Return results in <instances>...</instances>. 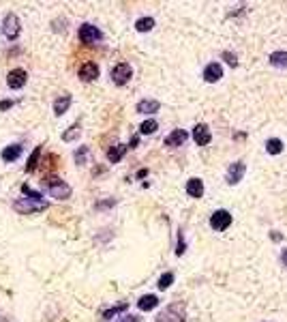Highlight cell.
<instances>
[{"mask_svg":"<svg viewBox=\"0 0 287 322\" xmlns=\"http://www.w3.org/2000/svg\"><path fill=\"white\" fill-rule=\"evenodd\" d=\"M146 174H148V170H139V172H137V176H139V179H144Z\"/></svg>","mask_w":287,"mask_h":322,"instance_id":"36","label":"cell"},{"mask_svg":"<svg viewBox=\"0 0 287 322\" xmlns=\"http://www.w3.org/2000/svg\"><path fill=\"white\" fill-rule=\"evenodd\" d=\"M127 309H129V303H120V305H116V307H112V309H105L103 311V320H110L116 314H122V311H127Z\"/></svg>","mask_w":287,"mask_h":322,"instance_id":"25","label":"cell"},{"mask_svg":"<svg viewBox=\"0 0 287 322\" xmlns=\"http://www.w3.org/2000/svg\"><path fill=\"white\" fill-rule=\"evenodd\" d=\"M21 193H24V196H28V200H32L35 204H41V206H45V208H47V202L43 200V196H41L39 191L32 189L30 185H21Z\"/></svg>","mask_w":287,"mask_h":322,"instance_id":"18","label":"cell"},{"mask_svg":"<svg viewBox=\"0 0 287 322\" xmlns=\"http://www.w3.org/2000/svg\"><path fill=\"white\" fill-rule=\"evenodd\" d=\"M187 193L191 198H202L204 196V182L199 179H191L187 182Z\"/></svg>","mask_w":287,"mask_h":322,"instance_id":"16","label":"cell"},{"mask_svg":"<svg viewBox=\"0 0 287 322\" xmlns=\"http://www.w3.org/2000/svg\"><path fill=\"white\" fill-rule=\"evenodd\" d=\"M99 78V64L96 62H84L79 67V80L84 82H93V80Z\"/></svg>","mask_w":287,"mask_h":322,"instance_id":"11","label":"cell"},{"mask_svg":"<svg viewBox=\"0 0 287 322\" xmlns=\"http://www.w3.org/2000/svg\"><path fill=\"white\" fill-rule=\"evenodd\" d=\"M187 138H189V133L185 131V129H174V131L165 138V146H170V148L182 146V144L187 142Z\"/></svg>","mask_w":287,"mask_h":322,"instance_id":"12","label":"cell"},{"mask_svg":"<svg viewBox=\"0 0 287 322\" xmlns=\"http://www.w3.org/2000/svg\"><path fill=\"white\" fill-rule=\"evenodd\" d=\"M127 144H116V146H112L107 150V159H110V163H118V161L122 159V155L127 153Z\"/></svg>","mask_w":287,"mask_h":322,"instance_id":"17","label":"cell"},{"mask_svg":"<svg viewBox=\"0 0 287 322\" xmlns=\"http://www.w3.org/2000/svg\"><path fill=\"white\" fill-rule=\"evenodd\" d=\"M156 129H159L156 121H153V118H150V121H144L142 125H139V133H142V136H153Z\"/></svg>","mask_w":287,"mask_h":322,"instance_id":"23","label":"cell"},{"mask_svg":"<svg viewBox=\"0 0 287 322\" xmlns=\"http://www.w3.org/2000/svg\"><path fill=\"white\" fill-rule=\"evenodd\" d=\"M131 78H133V69L129 62H118L116 67L112 69V80L116 86H124Z\"/></svg>","mask_w":287,"mask_h":322,"instance_id":"4","label":"cell"},{"mask_svg":"<svg viewBox=\"0 0 287 322\" xmlns=\"http://www.w3.org/2000/svg\"><path fill=\"white\" fill-rule=\"evenodd\" d=\"M77 136H79V125H73V127H69V131L62 133V140L64 142H71V140L77 138Z\"/></svg>","mask_w":287,"mask_h":322,"instance_id":"29","label":"cell"},{"mask_svg":"<svg viewBox=\"0 0 287 322\" xmlns=\"http://www.w3.org/2000/svg\"><path fill=\"white\" fill-rule=\"evenodd\" d=\"M71 95L69 93H64V95H58L56 97V101H54V114L56 116H62L64 112L69 110V105H71Z\"/></svg>","mask_w":287,"mask_h":322,"instance_id":"13","label":"cell"},{"mask_svg":"<svg viewBox=\"0 0 287 322\" xmlns=\"http://www.w3.org/2000/svg\"><path fill=\"white\" fill-rule=\"evenodd\" d=\"M161 103L156 99H142L137 103V112L139 114H154V112H159Z\"/></svg>","mask_w":287,"mask_h":322,"instance_id":"15","label":"cell"},{"mask_svg":"<svg viewBox=\"0 0 287 322\" xmlns=\"http://www.w3.org/2000/svg\"><path fill=\"white\" fill-rule=\"evenodd\" d=\"M47 191H50L52 198H58V200H69V198H71V187H69L62 179L47 181Z\"/></svg>","mask_w":287,"mask_h":322,"instance_id":"2","label":"cell"},{"mask_svg":"<svg viewBox=\"0 0 287 322\" xmlns=\"http://www.w3.org/2000/svg\"><path fill=\"white\" fill-rule=\"evenodd\" d=\"M172 283H174V273H165V275L159 277V283H156V286H159V290H167Z\"/></svg>","mask_w":287,"mask_h":322,"instance_id":"27","label":"cell"},{"mask_svg":"<svg viewBox=\"0 0 287 322\" xmlns=\"http://www.w3.org/2000/svg\"><path fill=\"white\" fill-rule=\"evenodd\" d=\"M187 249V243H185V236H182V230H178V245H176V256H182Z\"/></svg>","mask_w":287,"mask_h":322,"instance_id":"30","label":"cell"},{"mask_svg":"<svg viewBox=\"0 0 287 322\" xmlns=\"http://www.w3.org/2000/svg\"><path fill=\"white\" fill-rule=\"evenodd\" d=\"M221 78H223V67H221L219 62L206 64V69H204V80H206V82L214 84V82H219Z\"/></svg>","mask_w":287,"mask_h":322,"instance_id":"10","label":"cell"},{"mask_svg":"<svg viewBox=\"0 0 287 322\" xmlns=\"http://www.w3.org/2000/svg\"><path fill=\"white\" fill-rule=\"evenodd\" d=\"M266 150L270 155H279L281 150H283V142H281L279 138H270L268 142H266Z\"/></svg>","mask_w":287,"mask_h":322,"instance_id":"24","label":"cell"},{"mask_svg":"<svg viewBox=\"0 0 287 322\" xmlns=\"http://www.w3.org/2000/svg\"><path fill=\"white\" fill-rule=\"evenodd\" d=\"M43 208L45 206H41V204H30V202H21V200L15 202V211H19V213H39Z\"/></svg>","mask_w":287,"mask_h":322,"instance_id":"21","label":"cell"},{"mask_svg":"<svg viewBox=\"0 0 287 322\" xmlns=\"http://www.w3.org/2000/svg\"><path fill=\"white\" fill-rule=\"evenodd\" d=\"M245 170H247V165L242 163V161H234V163L227 168L225 181L230 182V185H238V182L242 181V176H245Z\"/></svg>","mask_w":287,"mask_h":322,"instance_id":"6","label":"cell"},{"mask_svg":"<svg viewBox=\"0 0 287 322\" xmlns=\"http://www.w3.org/2000/svg\"><path fill=\"white\" fill-rule=\"evenodd\" d=\"M137 142H139V138L133 136V138H131V144H129V148H135V146H137Z\"/></svg>","mask_w":287,"mask_h":322,"instance_id":"35","label":"cell"},{"mask_svg":"<svg viewBox=\"0 0 287 322\" xmlns=\"http://www.w3.org/2000/svg\"><path fill=\"white\" fill-rule=\"evenodd\" d=\"M156 305H159V299H156L154 294H146V297H142L137 301V307L142 311H150V309H154Z\"/></svg>","mask_w":287,"mask_h":322,"instance_id":"19","label":"cell"},{"mask_svg":"<svg viewBox=\"0 0 287 322\" xmlns=\"http://www.w3.org/2000/svg\"><path fill=\"white\" fill-rule=\"evenodd\" d=\"M13 105V101L11 99H4V101H0V112H4V110H9V107Z\"/></svg>","mask_w":287,"mask_h":322,"instance_id":"32","label":"cell"},{"mask_svg":"<svg viewBox=\"0 0 287 322\" xmlns=\"http://www.w3.org/2000/svg\"><path fill=\"white\" fill-rule=\"evenodd\" d=\"M118 322H139L137 316H124V318H120Z\"/></svg>","mask_w":287,"mask_h":322,"instance_id":"33","label":"cell"},{"mask_svg":"<svg viewBox=\"0 0 287 322\" xmlns=\"http://www.w3.org/2000/svg\"><path fill=\"white\" fill-rule=\"evenodd\" d=\"M2 32L9 41H15L21 32V24H19V18L15 13H7L4 15V21H2Z\"/></svg>","mask_w":287,"mask_h":322,"instance_id":"1","label":"cell"},{"mask_svg":"<svg viewBox=\"0 0 287 322\" xmlns=\"http://www.w3.org/2000/svg\"><path fill=\"white\" fill-rule=\"evenodd\" d=\"M231 225V215L230 211H225V208H221V211H214L212 217H210V228L216 230V232H223Z\"/></svg>","mask_w":287,"mask_h":322,"instance_id":"5","label":"cell"},{"mask_svg":"<svg viewBox=\"0 0 287 322\" xmlns=\"http://www.w3.org/2000/svg\"><path fill=\"white\" fill-rule=\"evenodd\" d=\"M193 140H195V144H197V146H206V144H210L212 136H210L208 125H204V122L195 125L193 127Z\"/></svg>","mask_w":287,"mask_h":322,"instance_id":"9","label":"cell"},{"mask_svg":"<svg viewBox=\"0 0 287 322\" xmlns=\"http://www.w3.org/2000/svg\"><path fill=\"white\" fill-rule=\"evenodd\" d=\"M223 60H225L227 64H231V67H236V64H238L236 54H231V52H223Z\"/></svg>","mask_w":287,"mask_h":322,"instance_id":"31","label":"cell"},{"mask_svg":"<svg viewBox=\"0 0 287 322\" xmlns=\"http://www.w3.org/2000/svg\"><path fill=\"white\" fill-rule=\"evenodd\" d=\"M270 64L279 69H287V52H272L270 54Z\"/></svg>","mask_w":287,"mask_h":322,"instance_id":"20","label":"cell"},{"mask_svg":"<svg viewBox=\"0 0 287 322\" xmlns=\"http://www.w3.org/2000/svg\"><path fill=\"white\" fill-rule=\"evenodd\" d=\"M281 262H283V266H287V247L281 251Z\"/></svg>","mask_w":287,"mask_h":322,"instance_id":"34","label":"cell"},{"mask_svg":"<svg viewBox=\"0 0 287 322\" xmlns=\"http://www.w3.org/2000/svg\"><path fill=\"white\" fill-rule=\"evenodd\" d=\"M26 82H28V73L24 71V69H11V71L7 73V84H9V88H13V90H18L21 88Z\"/></svg>","mask_w":287,"mask_h":322,"instance_id":"7","label":"cell"},{"mask_svg":"<svg viewBox=\"0 0 287 322\" xmlns=\"http://www.w3.org/2000/svg\"><path fill=\"white\" fill-rule=\"evenodd\" d=\"M77 37L82 43H86V45H93V43H99L103 39V32L93 24H82L77 30Z\"/></svg>","mask_w":287,"mask_h":322,"instance_id":"3","label":"cell"},{"mask_svg":"<svg viewBox=\"0 0 287 322\" xmlns=\"http://www.w3.org/2000/svg\"><path fill=\"white\" fill-rule=\"evenodd\" d=\"M39 155H41V146H37L35 150H32L30 159H28V165H26V170H28V172H32L37 168V163H39Z\"/></svg>","mask_w":287,"mask_h":322,"instance_id":"28","label":"cell"},{"mask_svg":"<svg viewBox=\"0 0 287 322\" xmlns=\"http://www.w3.org/2000/svg\"><path fill=\"white\" fill-rule=\"evenodd\" d=\"M21 144H11V146L2 148V153H0V157H2V161H7V163H13L15 159H19L21 155Z\"/></svg>","mask_w":287,"mask_h":322,"instance_id":"14","label":"cell"},{"mask_svg":"<svg viewBox=\"0 0 287 322\" xmlns=\"http://www.w3.org/2000/svg\"><path fill=\"white\" fill-rule=\"evenodd\" d=\"M154 322H185V311H182V307H178V305H170Z\"/></svg>","mask_w":287,"mask_h":322,"instance_id":"8","label":"cell"},{"mask_svg":"<svg viewBox=\"0 0 287 322\" xmlns=\"http://www.w3.org/2000/svg\"><path fill=\"white\" fill-rule=\"evenodd\" d=\"M88 155H90V148H88V146H79L77 150H75V155H73L75 163H77V165H84L86 159H88Z\"/></svg>","mask_w":287,"mask_h":322,"instance_id":"26","label":"cell"},{"mask_svg":"<svg viewBox=\"0 0 287 322\" xmlns=\"http://www.w3.org/2000/svg\"><path fill=\"white\" fill-rule=\"evenodd\" d=\"M153 28H154V20L153 18H142V20L135 21V30H137V32H148Z\"/></svg>","mask_w":287,"mask_h":322,"instance_id":"22","label":"cell"}]
</instances>
